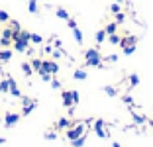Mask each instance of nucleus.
<instances>
[{"label": "nucleus", "mask_w": 153, "mask_h": 147, "mask_svg": "<svg viewBox=\"0 0 153 147\" xmlns=\"http://www.w3.org/2000/svg\"><path fill=\"white\" fill-rule=\"evenodd\" d=\"M85 65H86V67H102V55H100L98 47L86 49V53H85Z\"/></svg>", "instance_id": "1"}, {"label": "nucleus", "mask_w": 153, "mask_h": 147, "mask_svg": "<svg viewBox=\"0 0 153 147\" xmlns=\"http://www.w3.org/2000/svg\"><path fill=\"white\" fill-rule=\"evenodd\" d=\"M85 131H86V122H79V124H75L73 128L67 129V139H69V141H73V139L81 137Z\"/></svg>", "instance_id": "2"}, {"label": "nucleus", "mask_w": 153, "mask_h": 147, "mask_svg": "<svg viewBox=\"0 0 153 147\" xmlns=\"http://www.w3.org/2000/svg\"><path fill=\"white\" fill-rule=\"evenodd\" d=\"M12 43H14V49H16L18 53H26L27 49H30V41H27V39H22L18 33H14Z\"/></svg>", "instance_id": "3"}, {"label": "nucleus", "mask_w": 153, "mask_h": 147, "mask_svg": "<svg viewBox=\"0 0 153 147\" xmlns=\"http://www.w3.org/2000/svg\"><path fill=\"white\" fill-rule=\"evenodd\" d=\"M20 118H22V114H16V112H6L4 116V128H14V125L20 122Z\"/></svg>", "instance_id": "4"}, {"label": "nucleus", "mask_w": 153, "mask_h": 147, "mask_svg": "<svg viewBox=\"0 0 153 147\" xmlns=\"http://www.w3.org/2000/svg\"><path fill=\"white\" fill-rule=\"evenodd\" d=\"M41 69H45L49 75H57V73H59V65L55 61H51V59H45L43 65H41Z\"/></svg>", "instance_id": "5"}, {"label": "nucleus", "mask_w": 153, "mask_h": 147, "mask_svg": "<svg viewBox=\"0 0 153 147\" xmlns=\"http://www.w3.org/2000/svg\"><path fill=\"white\" fill-rule=\"evenodd\" d=\"M104 125H106V122H104V120H96L94 122V134L98 135L100 139H106V137H108V134L104 131Z\"/></svg>", "instance_id": "6"}, {"label": "nucleus", "mask_w": 153, "mask_h": 147, "mask_svg": "<svg viewBox=\"0 0 153 147\" xmlns=\"http://www.w3.org/2000/svg\"><path fill=\"white\" fill-rule=\"evenodd\" d=\"M6 79H8V85H10L8 94H12L14 98H22V92H20V88H18V82H16L12 76H6Z\"/></svg>", "instance_id": "7"}, {"label": "nucleus", "mask_w": 153, "mask_h": 147, "mask_svg": "<svg viewBox=\"0 0 153 147\" xmlns=\"http://www.w3.org/2000/svg\"><path fill=\"white\" fill-rule=\"evenodd\" d=\"M75 125V122H71L69 118H59L57 124H55V129H69Z\"/></svg>", "instance_id": "8"}, {"label": "nucleus", "mask_w": 153, "mask_h": 147, "mask_svg": "<svg viewBox=\"0 0 153 147\" xmlns=\"http://www.w3.org/2000/svg\"><path fill=\"white\" fill-rule=\"evenodd\" d=\"M61 100H63V106L65 108H73V98H71V90H63L61 92Z\"/></svg>", "instance_id": "9"}, {"label": "nucleus", "mask_w": 153, "mask_h": 147, "mask_svg": "<svg viewBox=\"0 0 153 147\" xmlns=\"http://www.w3.org/2000/svg\"><path fill=\"white\" fill-rule=\"evenodd\" d=\"M131 43H137V37L135 36H124L120 39V47H126V45H131Z\"/></svg>", "instance_id": "10"}, {"label": "nucleus", "mask_w": 153, "mask_h": 147, "mask_svg": "<svg viewBox=\"0 0 153 147\" xmlns=\"http://www.w3.org/2000/svg\"><path fill=\"white\" fill-rule=\"evenodd\" d=\"M12 59V49H0V63H8Z\"/></svg>", "instance_id": "11"}, {"label": "nucleus", "mask_w": 153, "mask_h": 147, "mask_svg": "<svg viewBox=\"0 0 153 147\" xmlns=\"http://www.w3.org/2000/svg\"><path fill=\"white\" fill-rule=\"evenodd\" d=\"M55 16H57L59 20H65V22L71 18V16H69V12H67L65 8H57V10H55Z\"/></svg>", "instance_id": "12"}, {"label": "nucleus", "mask_w": 153, "mask_h": 147, "mask_svg": "<svg viewBox=\"0 0 153 147\" xmlns=\"http://www.w3.org/2000/svg\"><path fill=\"white\" fill-rule=\"evenodd\" d=\"M36 108V100H32L30 104H24V108H22V116H30V112Z\"/></svg>", "instance_id": "13"}, {"label": "nucleus", "mask_w": 153, "mask_h": 147, "mask_svg": "<svg viewBox=\"0 0 153 147\" xmlns=\"http://www.w3.org/2000/svg\"><path fill=\"white\" fill-rule=\"evenodd\" d=\"M37 75L41 76V80H43V82H51V79H53V75H49L45 69H39V71H37Z\"/></svg>", "instance_id": "14"}, {"label": "nucleus", "mask_w": 153, "mask_h": 147, "mask_svg": "<svg viewBox=\"0 0 153 147\" xmlns=\"http://www.w3.org/2000/svg\"><path fill=\"white\" fill-rule=\"evenodd\" d=\"M85 143H86V135L82 134L81 137H76V139H73V141H71V145H73V147H82V145H85Z\"/></svg>", "instance_id": "15"}, {"label": "nucleus", "mask_w": 153, "mask_h": 147, "mask_svg": "<svg viewBox=\"0 0 153 147\" xmlns=\"http://www.w3.org/2000/svg\"><path fill=\"white\" fill-rule=\"evenodd\" d=\"M116 30H118V24H116V22H110V24H106V27H104V31H106V36H110V33H116Z\"/></svg>", "instance_id": "16"}, {"label": "nucleus", "mask_w": 153, "mask_h": 147, "mask_svg": "<svg viewBox=\"0 0 153 147\" xmlns=\"http://www.w3.org/2000/svg\"><path fill=\"white\" fill-rule=\"evenodd\" d=\"M22 73H24L26 76H32V75H33L32 65H30V63H22Z\"/></svg>", "instance_id": "17"}, {"label": "nucleus", "mask_w": 153, "mask_h": 147, "mask_svg": "<svg viewBox=\"0 0 153 147\" xmlns=\"http://www.w3.org/2000/svg\"><path fill=\"white\" fill-rule=\"evenodd\" d=\"M94 39H96V43H104V39H106V31H104V30H98V31H96V36H94Z\"/></svg>", "instance_id": "18"}, {"label": "nucleus", "mask_w": 153, "mask_h": 147, "mask_svg": "<svg viewBox=\"0 0 153 147\" xmlns=\"http://www.w3.org/2000/svg\"><path fill=\"white\" fill-rule=\"evenodd\" d=\"M73 36H75L76 43H82V41H85V37H82V31L79 30V27H73Z\"/></svg>", "instance_id": "19"}, {"label": "nucleus", "mask_w": 153, "mask_h": 147, "mask_svg": "<svg viewBox=\"0 0 153 147\" xmlns=\"http://www.w3.org/2000/svg\"><path fill=\"white\" fill-rule=\"evenodd\" d=\"M73 76H75L76 80H86V71H85V69H76Z\"/></svg>", "instance_id": "20"}, {"label": "nucleus", "mask_w": 153, "mask_h": 147, "mask_svg": "<svg viewBox=\"0 0 153 147\" xmlns=\"http://www.w3.org/2000/svg\"><path fill=\"white\" fill-rule=\"evenodd\" d=\"M120 39H122V36H118V33H110L108 36L110 45H120Z\"/></svg>", "instance_id": "21"}, {"label": "nucleus", "mask_w": 153, "mask_h": 147, "mask_svg": "<svg viewBox=\"0 0 153 147\" xmlns=\"http://www.w3.org/2000/svg\"><path fill=\"white\" fill-rule=\"evenodd\" d=\"M122 49H124V55H131V53H135V49H137V43L126 45V47H122Z\"/></svg>", "instance_id": "22"}, {"label": "nucleus", "mask_w": 153, "mask_h": 147, "mask_svg": "<svg viewBox=\"0 0 153 147\" xmlns=\"http://www.w3.org/2000/svg\"><path fill=\"white\" fill-rule=\"evenodd\" d=\"M114 16H116V20H114V22H116L118 26H120V24H124V22H126V14L122 12V10H120V12H116V14H114Z\"/></svg>", "instance_id": "23"}, {"label": "nucleus", "mask_w": 153, "mask_h": 147, "mask_svg": "<svg viewBox=\"0 0 153 147\" xmlns=\"http://www.w3.org/2000/svg\"><path fill=\"white\" fill-rule=\"evenodd\" d=\"M131 118H134L135 124H143V122H145V118H143V116H140V114H137L134 108H131Z\"/></svg>", "instance_id": "24"}, {"label": "nucleus", "mask_w": 153, "mask_h": 147, "mask_svg": "<svg viewBox=\"0 0 153 147\" xmlns=\"http://www.w3.org/2000/svg\"><path fill=\"white\" fill-rule=\"evenodd\" d=\"M10 90V85H8V79L0 80V94H6Z\"/></svg>", "instance_id": "25"}, {"label": "nucleus", "mask_w": 153, "mask_h": 147, "mask_svg": "<svg viewBox=\"0 0 153 147\" xmlns=\"http://www.w3.org/2000/svg\"><path fill=\"white\" fill-rule=\"evenodd\" d=\"M37 2H39V0H30V4H27V10H30L32 14L39 12V10H37Z\"/></svg>", "instance_id": "26"}, {"label": "nucleus", "mask_w": 153, "mask_h": 147, "mask_svg": "<svg viewBox=\"0 0 153 147\" xmlns=\"http://www.w3.org/2000/svg\"><path fill=\"white\" fill-rule=\"evenodd\" d=\"M140 85V75H130V88H134V86H137Z\"/></svg>", "instance_id": "27"}, {"label": "nucleus", "mask_w": 153, "mask_h": 147, "mask_svg": "<svg viewBox=\"0 0 153 147\" xmlns=\"http://www.w3.org/2000/svg\"><path fill=\"white\" fill-rule=\"evenodd\" d=\"M30 41H32V43H36V45H39V43H43V37L37 36V33H30Z\"/></svg>", "instance_id": "28"}, {"label": "nucleus", "mask_w": 153, "mask_h": 147, "mask_svg": "<svg viewBox=\"0 0 153 147\" xmlns=\"http://www.w3.org/2000/svg\"><path fill=\"white\" fill-rule=\"evenodd\" d=\"M10 27H12V31H14V33H20V31H22V27H20V24L18 22H16V20H10Z\"/></svg>", "instance_id": "29"}, {"label": "nucleus", "mask_w": 153, "mask_h": 147, "mask_svg": "<svg viewBox=\"0 0 153 147\" xmlns=\"http://www.w3.org/2000/svg\"><path fill=\"white\" fill-rule=\"evenodd\" d=\"M41 65H43V59H32V69L33 71H39Z\"/></svg>", "instance_id": "30"}, {"label": "nucleus", "mask_w": 153, "mask_h": 147, "mask_svg": "<svg viewBox=\"0 0 153 147\" xmlns=\"http://www.w3.org/2000/svg\"><path fill=\"white\" fill-rule=\"evenodd\" d=\"M2 37H8V39H14V31H12V27H4V30H2Z\"/></svg>", "instance_id": "31"}, {"label": "nucleus", "mask_w": 153, "mask_h": 147, "mask_svg": "<svg viewBox=\"0 0 153 147\" xmlns=\"http://www.w3.org/2000/svg\"><path fill=\"white\" fill-rule=\"evenodd\" d=\"M6 22H10L8 12H6V10H0V24H6Z\"/></svg>", "instance_id": "32"}, {"label": "nucleus", "mask_w": 153, "mask_h": 147, "mask_svg": "<svg viewBox=\"0 0 153 147\" xmlns=\"http://www.w3.org/2000/svg\"><path fill=\"white\" fill-rule=\"evenodd\" d=\"M71 98H73V104H75V106L81 102V94L76 92V90H71Z\"/></svg>", "instance_id": "33"}, {"label": "nucleus", "mask_w": 153, "mask_h": 147, "mask_svg": "<svg viewBox=\"0 0 153 147\" xmlns=\"http://www.w3.org/2000/svg\"><path fill=\"white\" fill-rule=\"evenodd\" d=\"M102 90H104L106 94H108V96H116V94H118V90L114 88V86H104Z\"/></svg>", "instance_id": "34"}, {"label": "nucleus", "mask_w": 153, "mask_h": 147, "mask_svg": "<svg viewBox=\"0 0 153 147\" xmlns=\"http://www.w3.org/2000/svg\"><path fill=\"white\" fill-rule=\"evenodd\" d=\"M12 45V39H8V37H2L0 36V47H10Z\"/></svg>", "instance_id": "35"}, {"label": "nucleus", "mask_w": 153, "mask_h": 147, "mask_svg": "<svg viewBox=\"0 0 153 147\" xmlns=\"http://www.w3.org/2000/svg\"><path fill=\"white\" fill-rule=\"evenodd\" d=\"M45 139H47V141H55V139H57V134H55V131H47V134H45Z\"/></svg>", "instance_id": "36"}, {"label": "nucleus", "mask_w": 153, "mask_h": 147, "mask_svg": "<svg viewBox=\"0 0 153 147\" xmlns=\"http://www.w3.org/2000/svg\"><path fill=\"white\" fill-rule=\"evenodd\" d=\"M51 88H55V90H57V88H61V82H59L57 79H51Z\"/></svg>", "instance_id": "37"}, {"label": "nucleus", "mask_w": 153, "mask_h": 147, "mask_svg": "<svg viewBox=\"0 0 153 147\" xmlns=\"http://www.w3.org/2000/svg\"><path fill=\"white\" fill-rule=\"evenodd\" d=\"M110 12L112 14H116V12H120V4H118V2H114L112 6H110Z\"/></svg>", "instance_id": "38"}, {"label": "nucleus", "mask_w": 153, "mask_h": 147, "mask_svg": "<svg viewBox=\"0 0 153 147\" xmlns=\"http://www.w3.org/2000/svg\"><path fill=\"white\" fill-rule=\"evenodd\" d=\"M124 102H126V104H130V106H131V104H134V98H131L130 94H124Z\"/></svg>", "instance_id": "39"}, {"label": "nucleus", "mask_w": 153, "mask_h": 147, "mask_svg": "<svg viewBox=\"0 0 153 147\" xmlns=\"http://www.w3.org/2000/svg\"><path fill=\"white\" fill-rule=\"evenodd\" d=\"M104 59H106V61H110V63H116L118 61V55L112 53V55H108V57H104Z\"/></svg>", "instance_id": "40"}, {"label": "nucleus", "mask_w": 153, "mask_h": 147, "mask_svg": "<svg viewBox=\"0 0 153 147\" xmlns=\"http://www.w3.org/2000/svg\"><path fill=\"white\" fill-rule=\"evenodd\" d=\"M67 24H69V27H71V30H73V27H76V22H75L73 18H69V20H67Z\"/></svg>", "instance_id": "41"}, {"label": "nucleus", "mask_w": 153, "mask_h": 147, "mask_svg": "<svg viewBox=\"0 0 153 147\" xmlns=\"http://www.w3.org/2000/svg\"><path fill=\"white\" fill-rule=\"evenodd\" d=\"M61 55H63V51H61V49H57V51H53V59H59Z\"/></svg>", "instance_id": "42"}, {"label": "nucleus", "mask_w": 153, "mask_h": 147, "mask_svg": "<svg viewBox=\"0 0 153 147\" xmlns=\"http://www.w3.org/2000/svg\"><path fill=\"white\" fill-rule=\"evenodd\" d=\"M22 102H24V104H30V102H32V98H27V96H22Z\"/></svg>", "instance_id": "43"}, {"label": "nucleus", "mask_w": 153, "mask_h": 147, "mask_svg": "<svg viewBox=\"0 0 153 147\" xmlns=\"http://www.w3.org/2000/svg\"><path fill=\"white\" fill-rule=\"evenodd\" d=\"M45 53H53V47L51 45H45Z\"/></svg>", "instance_id": "44"}, {"label": "nucleus", "mask_w": 153, "mask_h": 147, "mask_svg": "<svg viewBox=\"0 0 153 147\" xmlns=\"http://www.w3.org/2000/svg\"><path fill=\"white\" fill-rule=\"evenodd\" d=\"M4 141H6V139H4V137H0V145H4Z\"/></svg>", "instance_id": "45"}, {"label": "nucleus", "mask_w": 153, "mask_h": 147, "mask_svg": "<svg viewBox=\"0 0 153 147\" xmlns=\"http://www.w3.org/2000/svg\"><path fill=\"white\" fill-rule=\"evenodd\" d=\"M112 147H120V143H112Z\"/></svg>", "instance_id": "46"}, {"label": "nucleus", "mask_w": 153, "mask_h": 147, "mask_svg": "<svg viewBox=\"0 0 153 147\" xmlns=\"http://www.w3.org/2000/svg\"><path fill=\"white\" fill-rule=\"evenodd\" d=\"M151 125H153V122H151Z\"/></svg>", "instance_id": "47"}]
</instances>
